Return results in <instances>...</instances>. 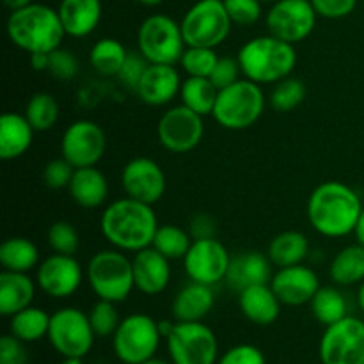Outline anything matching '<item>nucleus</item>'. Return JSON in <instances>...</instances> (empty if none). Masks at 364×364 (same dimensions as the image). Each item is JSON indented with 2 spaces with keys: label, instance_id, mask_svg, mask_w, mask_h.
<instances>
[{
  "label": "nucleus",
  "instance_id": "6",
  "mask_svg": "<svg viewBox=\"0 0 364 364\" xmlns=\"http://www.w3.org/2000/svg\"><path fill=\"white\" fill-rule=\"evenodd\" d=\"M265 110L262 85L249 78H240L230 87L220 89L213 107V119L226 130H245L256 124Z\"/></svg>",
  "mask_w": 364,
  "mask_h": 364
},
{
  "label": "nucleus",
  "instance_id": "24",
  "mask_svg": "<svg viewBox=\"0 0 364 364\" xmlns=\"http://www.w3.org/2000/svg\"><path fill=\"white\" fill-rule=\"evenodd\" d=\"M57 13L66 36L85 38L100 25L102 0H60Z\"/></svg>",
  "mask_w": 364,
  "mask_h": 364
},
{
  "label": "nucleus",
  "instance_id": "12",
  "mask_svg": "<svg viewBox=\"0 0 364 364\" xmlns=\"http://www.w3.org/2000/svg\"><path fill=\"white\" fill-rule=\"evenodd\" d=\"M322 364H364V322L345 316L327 326L318 347Z\"/></svg>",
  "mask_w": 364,
  "mask_h": 364
},
{
  "label": "nucleus",
  "instance_id": "2",
  "mask_svg": "<svg viewBox=\"0 0 364 364\" xmlns=\"http://www.w3.org/2000/svg\"><path fill=\"white\" fill-rule=\"evenodd\" d=\"M100 228L105 240L123 252H139L153 244L159 220L151 205L132 198L110 203L102 213Z\"/></svg>",
  "mask_w": 364,
  "mask_h": 364
},
{
  "label": "nucleus",
  "instance_id": "40",
  "mask_svg": "<svg viewBox=\"0 0 364 364\" xmlns=\"http://www.w3.org/2000/svg\"><path fill=\"white\" fill-rule=\"evenodd\" d=\"M89 320H91V326L96 338L114 336V333H116L121 323L116 304L109 301H102V299H98V302L91 308Z\"/></svg>",
  "mask_w": 364,
  "mask_h": 364
},
{
  "label": "nucleus",
  "instance_id": "11",
  "mask_svg": "<svg viewBox=\"0 0 364 364\" xmlns=\"http://www.w3.org/2000/svg\"><path fill=\"white\" fill-rule=\"evenodd\" d=\"M166 341L173 364H217L219 361L215 333L203 322H176Z\"/></svg>",
  "mask_w": 364,
  "mask_h": 364
},
{
  "label": "nucleus",
  "instance_id": "51",
  "mask_svg": "<svg viewBox=\"0 0 364 364\" xmlns=\"http://www.w3.org/2000/svg\"><path fill=\"white\" fill-rule=\"evenodd\" d=\"M28 60H31V66L34 68L36 71H48L50 53H31V55H28Z\"/></svg>",
  "mask_w": 364,
  "mask_h": 364
},
{
  "label": "nucleus",
  "instance_id": "19",
  "mask_svg": "<svg viewBox=\"0 0 364 364\" xmlns=\"http://www.w3.org/2000/svg\"><path fill=\"white\" fill-rule=\"evenodd\" d=\"M270 287L284 306L309 304L320 288V279L313 269L306 265H294L277 269Z\"/></svg>",
  "mask_w": 364,
  "mask_h": 364
},
{
  "label": "nucleus",
  "instance_id": "58",
  "mask_svg": "<svg viewBox=\"0 0 364 364\" xmlns=\"http://www.w3.org/2000/svg\"><path fill=\"white\" fill-rule=\"evenodd\" d=\"M60 364H84L82 363V359H75V358H68V359H64L63 363Z\"/></svg>",
  "mask_w": 364,
  "mask_h": 364
},
{
  "label": "nucleus",
  "instance_id": "57",
  "mask_svg": "<svg viewBox=\"0 0 364 364\" xmlns=\"http://www.w3.org/2000/svg\"><path fill=\"white\" fill-rule=\"evenodd\" d=\"M141 364H169L167 361H164V359H156V358H151V359H148V361H144V363H141Z\"/></svg>",
  "mask_w": 364,
  "mask_h": 364
},
{
  "label": "nucleus",
  "instance_id": "27",
  "mask_svg": "<svg viewBox=\"0 0 364 364\" xmlns=\"http://www.w3.org/2000/svg\"><path fill=\"white\" fill-rule=\"evenodd\" d=\"M68 191L78 206L85 210H95L107 201L109 181L102 171L96 169V166L80 167V169H75Z\"/></svg>",
  "mask_w": 364,
  "mask_h": 364
},
{
  "label": "nucleus",
  "instance_id": "10",
  "mask_svg": "<svg viewBox=\"0 0 364 364\" xmlns=\"http://www.w3.org/2000/svg\"><path fill=\"white\" fill-rule=\"evenodd\" d=\"M50 345L57 354L64 359H84L95 345V331H92L89 315L78 308L57 309L50 316L48 327Z\"/></svg>",
  "mask_w": 364,
  "mask_h": 364
},
{
  "label": "nucleus",
  "instance_id": "5",
  "mask_svg": "<svg viewBox=\"0 0 364 364\" xmlns=\"http://www.w3.org/2000/svg\"><path fill=\"white\" fill-rule=\"evenodd\" d=\"M85 274L96 297L114 304L127 301L135 288L132 259L119 249L96 252L89 259Z\"/></svg>",
  "mask_w": 364,
  "mask_h": 364
},
{
  "label": "nucleus",
  "instance_id": "45",
  "mask_svg": "<svg viewBox=\"0 0 364 364\" xmlns=\"http://www.w3.org/2000/svg\"><path fill=\"white\" fill-rule=\"evenodd\" d=\"M240 75L242 68L237 57H219V60H217L215 68H213L212 75L208 78L220 91V89L230 87L231 84L240 80Z\"/></svg>",
  "mask_w": 364,
  "mask_h": 364
},
{
  "label": "nucleus",
  "instance_id": "32",
  "mask_svg": "<svg viewBox=\"0 0 364 364\" xmlns=\"http://www.w3.org/2000/svg\"><path fill=\"white\" fill-rule=\"evenodd\" d=\"M50 316L52 315L43 311L41 308L28 306V308L21 309L16 315L11 316L9 333L23 343H34V341H39L48 334Z\"/></svg>",
  "mask_w": 364,
  "mask_h": 364
},
{
  "label": "nucleus",
  "instance_id": "29",
  "mask_svg": "<svg viewBox=\"0 0 364 364\" xmlns=\"http://www.w3.org/2000/svg\"><path fill=\"white\" fill-rule=\"evenodd\" d=\"M309 252V242L301 231H283L270 240L267 256L274 267L301 265Z\"/></svg>",
  "mask_w": 364,
  "mask_h": 364
},
{
  "label": "nucleus",
  "instance_id": "7",
  "mask_svg": "<svg viewBox=\"0 0 364 364\" xmlns=\"http://www.w3.org/2000/svg\"><path fill=\"white\" fill-rule=\"evenodd\" d=\"M137 48L149 64H176L185 48L181 25L167 14H151L137 31Z\"/></svg>",
  "mask_w": 364,
  "mask_h": 364
},
{
  "label": "nucleus",
  "instance_id": "15",
  "mask_svg": "<svg viewBox=\"0 0 364 364\" xmlns=\"http://www.w3.org/2000/svg\"><path fill=\"white\" fill-rule=\"evenodd\" d=\"M230 263V252L217 238L194 240L183 258L185 274L188 279L206 287H215L220 281H226Z\"/></svg>",
  "mask_w": 364,
  "mask_h": 364
},
{
  "label": "nucleus",
  "instance_id": "39",
  "mask_svg": "<svg viewBox=\"0 0 364 364\" xmlns=\"http://www.w3.org/2000/svg\"><path fill=\"white\" fill-rule=\"evenodd\" d=\"M219 55L215 48H203V46H187L181 55V68L188 77H206L212 75Z\"/></svg>",
  "mask_w": 364,
  "mask_h": 364
},
{
  "label": "nucleus",
  "instance_id": "46",
  "mask_svg": "<svg viewBox=\"0 0 364 364\" xmlns=\"http://www.w3.org/2000/svg\"><path fill=\"white\" fill-rule=\"evenodd\" d=\"M148 60L142 57L141 52H128L127 60H124L123 68L117 73V78L121 80V84L127 85L130 89H137L139 82H141L142 75H144L146 68H148Z\"/></svg>",
  "mask_w": 364,
  "mask_h": 364
},
{
  "label": "nucleus",
  "instance_id": "13",
  "mask_svg": "<svg viewBox=\"0 0 364 364\" xmlns=\"http://www.w3.org/2000/svg\"><path fill=\"white\" fill-rule=\"evenodd\" d=\"M316 16L311 0H277L267 14V28L269 34L297 45L315 31Z\"/></svg>",
  "mask_w": 364,
  "mask_h": 364
},
{
  "label": "nucleus",
  "instance_id": "26",
  "mask_svg": "<svg viewBox=\"0 0 364 364\" xmlns=\"http://www.w3.org/2000/svg\"><path fill=\"white\" fill-rule=\"evenodd\" d=\"M34 132L25 114H2L0 117V159L14 160L25 155L34 141Z\"/></svg>",
  "mask_w": 364,
  "mask_h": 364
},
{
  "label": "nucleus",
  "instance_id": "16",
  "mask_svg": "<svg viewBox=\"0 0 364 364\" xmlns=\"http://www.w3.org/2000/svg\"><path fill=\"white\" fill-rule=\"evenodd\" d=\"M107 137L100 124L89 119H78L64 130L60 153L75 167H95L105 155Z\"/></svg>",
  "mask_w": 364,
  "mask_h": 364
},
{
  "label": "nucleus",
  "instance_id": "20",
  "mask_svg": "<svg viewBox=\"0 0 364 364\" xmlns=\"http://www.w3.org/2000/svg\"><path fill=\"white\" fill-rule=\"evenodd\" d=\"M169 262L171 259H167L153 245L135 252L132 258L135 290L149 297L162 294L171 281Z\"/></svg>",
  "mask_w": 364,
  "mask_h": 364
},
{
  "label": "nucleus",
  "instance_id": "14",
  "mask_svg": "<svg viewBox=\"0 0 364 364\" xmlns=\"http://www.w3.org/2000/svg\"><path fill=\"white\" fill-rule=\"evenodd\" d=\"M205 134L203 116L196 114L183 103L166 110L156 124L159 141L167 151L188 153L196 149Z\"/></svg>",
  "mask_w": 364,
  "mask_h": 364
},
{
  "label": "nucleus",
  "instance_id": "36",
  "mask_svg": "<svg viewBox=\"0 0 364 364\" xmlns=\"http://www.w3.org/2000/svg\"><path fill=\"white\" fill-rule=\"evenodd\" d=\"M59 103L50 92H36L25 105V117L36 132H48L59 121Z\"/></svg>",
  "mask_w": 364,
  "mask_h": 364
},
{
  "label": "nucleus",
  "instance_id": "33",
  "mask_svg": "<svg viewBox=\"0 0 364 364\" xmlns=\"http://www.w3.org/2000/svg\"><path fill=\"white\" fill-rule=\"evenodd\" d=\"M217 96L219 89L206 77H188L180 89L181 103L203 117L213 112Z\"/></svg>",
  "mask_w": 364,
  "mask_h": 364
},
{
  "label": "nucleus",
  "instance_id": "9",
  "mask_svg": "<svg viewBox=\"0 0 364 364\" xmlns=\"http://www.w3.org/2000/svg\"><path fill=\"white\" fill-rule=\"evenodd\" d=\"M160 341L159 322L144 313H134L121 320L112 336V347L123 364H141L155 358Z\"/></svg>",
  "mask_w": 364,
  "mask_h": 364
},
{
  "label": "nucleus",
  "instance_id": "49",
  "mask_svg": "<svg viewBox=\"0 0 364 364\" xmlns=\"http://www.w3.org/2000/svg\"><path fill=\"white\" fill-rule=\"evenodd\" d=\"M21 340L14 338L13 334H6L0 340V364H27L28 354Z\"/></svg>",
  "mask_w": 364,
  "mask_h": 364
},
{
  "label": "nucleus",
  "instance_id": "56",
  "mask_svg": "<svg viewBox=\"0 0 364 364\" xmlns=\"http://www.w3.org/2000/svg\"><path fill=\"white\" fill-rule=\"evenodd\" d=\"M137 2L142 4V6L153 7V6H159V4H162L164 0H137Z\"/></svg>",
  "mask_w": 364,
  "mask_h": 364
},
{
  "label": "nucleus",
  "instance_id": "59",
  "mask_svg": "<svg viewBox=\"0 0 364 364\" xmlns=\"http://www.w3.org/2000/svg\"><path fill=\"white\" fill-rule=\"evenodd\" d=\"M262 2H272L274 4V2H277V0H262Z\"/></svg>",
  "mask_w": 364,
  "mask_h": 364
},
{
  "label": "nucleus",
  "instance_id": "55",
  "mask_svg": "<svg viewBox=\"0 0 364 364\" xmlns=\"http://www.w3.org/2000/svg\"><path fill=\"white\" fill-rule=\"evenodd\" d=\"M358 304H359V309L364 313V281L361 284H359V290H358Z\"/></svg>",
  "mask_w": 364,
  "mask_h": 364
},
{
  "label": "nucleus",
  "instance_id": "23",
  "mask_svg": "<svg viewBox=\"0 0 364 364\" xmlns=\"http://www.w3.org/2000/svg\"><path fill=\"white\" fill-rule=\"evenodd\" d=\"M283 302L269 284H256L249 287L238 294V308L244 313L249 322L256 326H272L279 318Z\"/></svg>",
  "mask_w": 364,
  "mask_h": 364
},
{
  "label": "nucleus",
  "instance_id": "47",
  "mask_svg": "<svg viewBox=\"0 0 364 364\" xmlns=\"http://www.w3.org/2000/svg\"><path fill=\"white\" fill-rule=\"evenodd\" d=\"M217 364H267L265 355L258 347L249 343L235 345L230 350L224 352Z\"/></svg>",
  "mask_w": 364,
  "mask_h": 364
},
{
  "label": "nucleus",
  "instance_id": "22",
  "mask_svg": "<svg viewBox=\"0 0 364 364\" xmlns=\"http://www.w3.org/2000/svg\"><path fill=\"white\" fill-rule=\"evenodd\" d=\"M272 262L262 252H242L231 258L226 283L240 294L242 290L256 284H269L272 281Z\"/></svg>",
  "mask_w": 364,
  "mask_h": 364
},
{
  "label": "nucleus",
  "instance_id": "37",
  "mask_svg": "<svg viewBox=\"0 0 364 364\" xmlns=\"http://www.w3.org/2000/svg\"><path fill=\"white\" fill-rule=\"evenodd\" d=\"M192 237L188 231L176 224H162L153 238V247L162 252L167 259H183L192 245Z\"/></svg>",
  "mask_w": 364,
  "mask_h": 364
},
{
  "label": "nucleus",
  "instance_id": "3",
  "mask_svg": "<svg viewBox=\"0 0 364 364\" xmlns=\"http://www.w3.org/2000/svg\"><path fill=\"white\" fill-rule=\"evenodd\" d=\"M7 36L20 50L31 53H52L60 48L66 36L59 13L45 4H28L11 11L7 18Z\"/></svg>",
  "mask_w": 364,
  "mask_h": 364
},
{
  "label": "nucleus",
  "instance_id": "30",
  "mask_svg": "<svg viewBox=\"0 0 364 364\" xmlns=\"http://www.w3.org/2000/svg\"><path fill=\"white\" fill-rule=\"evenodd\" d=\"M331 279L338 287H354L364 281V245L354 244L341 249L329 267Z\"/></svg>",
  "mask_w": 364,
  "mask_h": 364
},
{
  "label": "nucleus",
  "instance_id": "4",
  "mask_svg": "<svg viewBox=\"0 0 364 364\" xmlns=\"http://www.w3.org/2000/svg\"><path fill=\"white\" fill-rule=\"evenodd\" d=\"M237 59L245 78L265 85L290 77L297 64V53L294 45L269 34L245 43L238 50Z\"/></svg>",
  "mask_w": 364,
  "mask_h": 364
},
{
  "label": "nucleus",
  "instance_id": "31",
  "mask_svg": "<svg viewBox=\"0 0 364 364\" xmlns=\"http://www.w3.org/2000/svg\"><path fill=\"white\" fill-rule=\"evenodd\" d=\"M39 251L34 242L23 237L7 238L0 245V265L9 272L28 274L39 267Z\"/></svg>",
  "mask_w": 364,
  "mask_h": 364
},
{
  "label": "nucleus",
  "instance_id": "41",
  "mask_svg": "<svg viewBox=\"0 0 364 364\" xmlns=\"http://www.w3.org/2000/svg\"><path fill=\"white\" fill-rule=\"evenodd\" d=\"M48 245L57 255L73 256L80 245V237L73 224L68 220H57L48 230Z\"/></svg>",
  "mask_w": 364,
  "mask_h": 364
},
{
  "label": "nucleus",
  "instance_id": "8",
  "mask_svg": "<svg viewBox=\"0 0 364 364\" xmlns=\"http://www.w3.org/2000/svg\"><path fill=\"white\" fill-rule=\"evenodd\" d=\"M180 25L187 46L217 48L228 39L233 21L223 0H198Z\"/></svg>",
  "mask_w": 364,
  "mask_h": 364
},
{
  "label": "nucleus",
  "instance_id": "43",
  "mask_svg": "<svg viewBox=\"0 0 364 364\" xmlns=\"http://www.w3.org/2000/svg\"><path fill=\"white\" fill-rule=\"evenodd\" d=\"M78 68H80L78 59L75 57L73 52H70V50L60 46V48L53 50V52L50 53L48 73L52 75L53 78H57V80H71V78L77 77Z\"/></svg>",
  "mask_w": 364,
  "mask_h": 364
},
{
  "label": "nucleus",
  "instance_id": "54",
  "mask_svg": "<svg viewBox=\"0 0 364 364\" xmlns=\"http://www.w3.org/2000/svg\"><path fill=\"white\" fill-rule=\"evenodd\" d=\"M174 326H176V323H173L171 320H162V322H159V329H160V334H162V338L169 336L171 331L174 329Z\"/></svg>",
  "mask_w": 364,
  "mask_h": 364
},
{
  "label": "nucleus",
  "instance_id": "17",
  "mask_svg": "<svg viewBox=\"0 0 364 364\" xmlns=\"http://www.w3.org/2000/svg\"><path fill=\"white\" fill-rule=\"evenodd\" d=\"M84 270L70 255H57L43 259L36 272L39 290L52 299H68L80 288Z\"/></svg>",
  "mask_w": 364,
  "mask_h": 364
},
{
  "label": "nucleus",
  "instance_id": "28",
  "mask_svg": "<svg viewBox=\"0 0 364 364\" xmlns=\"http://www.w3.org/2000/svg\"><path fill=\"white\" fill-rule=\"evenodd\" d=\"M36 284L28 274L9 272L0 274V315L13 316L21 309L32 306L36 297Z\"/></svg>",
  "mask_w": 364,
  "mask_h": 364
},
{
  "label": "nucleus",
  "instance_id": "48",
  "mask_svg": "<svg viewBox=\"0 0 364 364\" xmlns=\"http://www.w3.org/2000/svg\"><path fill=\"white\" fill-rule=\"evenodd\" d=\"M316 14L329 20H340L354 13L358 0H311Z\"/></svg>",
  "mask_w": 364,
  "mask_h": 364
},
{
  "label": "nucleus",
  "instance_id": "35",
  "mask_svg": "<svg viewBox=\"0 0 364 364\" xmlns=\"http://www.w3.org/2000/svg\"><path fill=\"white\" fill-rule=\"evenodd\" d=\"M309 308L313 316L326 327L345 318L348 309L345 295L334 287H320L309 302Z\"/></svg>",
  "mask_w": 364,
  "mask_h": 364
},
{
  "label": "nucleus",
  "instance_id": "25",
  "mask_svg": "<svg viewBox=\"0 0 364 364\" xmlns=\"http://www.w3.org/2000/svg\"><path fill=\"white\" fill-rule=\"evenodd\" d=\"M215 306L212 287L191 283L181 288L173 301V316L176 322H203Z\"/></svg>",
  "mask_w": 364,
  "mask_h": 364
},
{
  "label": "nucleus",
  "instance_id": "18",
  "mask_svg": "<svg viewBox=\"0 0 364 364\" xmlns=\"http://www.w3.org/2000/svg\"><path fill=\"white\" fill-rule=\"evenodd\" d=\"M121 185L128 198L153 206L166 192V174L155 160L137 156L121 171Z\"/></svg>",
  "mask_w": 364,
  "mask_h": 364
},
{
  "label": "nucleus",
  "instance_id": "1",
  "mask_svg": "<svg viewBox=\"0 0 364 364\" xmlns=\"http://www.w3.org/2000/svg\"><path fill=\"white\" fill-rule=\"evenodd\" d=\"M358 192L341 181H323L308 199V219L316 233L341 238L354 233L363 212Z\"/></svg>",
  "mask_w": 364,
  "mask_h": 364
},
{
  "label": "nucleus",
  "instance_id": "38",
  "mask_svg": "<svg viewBox=\"0 0 364 364\" xmlns=\"http://www.w3.org/2000/svg\"><path fill=\"white\" fill-rule=\"evenodd\" d=\"M306 84L299 78L287 77L274 84L270 92V105L276 112H291L306 100Z\"/></svg>",
  "mask_w": 364,
  "mask_h": 364
},
{
  "label": "nucleus",
  "instance_id": "34",
  "mask_svg": "<svg viewBox=\"0 0 364 364\" xmlns=\"http://www.w3.org/2000/svg\"><path fill=\"white\" fill-rule=\"evenodd\" d=\"M128 52L121 41L114 38H103L95 43L89 53V63L96 73L103 77H114L121 71L124 60H127Z\"/></svg>",
  "mask_w": 364,
  "mask_h": 364
},
{
  "label": "nucleus",
  "instance_id": "53",
  "mask_svg": "<svg viewBox=\"0 0 364 364\" xmlns=\"http://www.w3.org/2000/svg\"><path fill=\"white\" fill-rule=\"evenodd\" d=\"M4 6L9 7L11 11H16V9H21V7L28 6V4H32V0H2Z\"/></svg>",
  "mask_w": 364,
  "mask_h": 364
},
{
  "label": "nucleus",
  "instance_id": "21",
  "mask_svg": "<svg viewBox=\"0 0 364 364\" xmlns=\"http://www.w3.org/2000/svg\"><path fill=\"white\" fill-rule=\"evenodd\" d=\"M181 84L180 73L173 64H148L135 92L148 105L160 107L180 95Z\"/></svg>",
  "mask_w": 364,
  "mask_h": 364
},
{
  "label": "nucleus",
  "instance_id": "44",
  "mask_svg": "<svg viewBox=\"0 0 364 364\" xmlns=\"http://www.w3.org/2000/svg\"><path fill=\"white\" fill-rule=\"evenodd\" d=\"M75 167L68 162L64 156L60 159L50 160L43 169V180H45L46 187L50 188H68L70 181L73 178Z\"/></svg>",
  "mask_w": 364,
  "mask_h": 364
},
{
  "label": "nucleus",
  "instance_id": "50",
  "mask_svg": "<svg viewBox=\"0 0 364 364\" xmlns=\"http://www.w3.org/2000/svg\"><path fill=\"white\" fill-rule=\"evenodd\" d=\"M188 233H191V237L194 240H199V238H215V220L210 215H206V213H198V215L192 217Z\"/></svg>",
  "mask_w": 364,
  "mask_h": 364
},
{
  "label": "nucleus",
  "instance_id": "52",
  "mask_svg": "<svg viewBox=\"0 0 364 364\" xmlns=\"http://www.w3.org/2000/svg\"><path fill=\"white\" fill-rule=\"evenodd\" d=\"M355 238H358V244L364 245V208L361 212V217H359L358 220V226H355Z\"/></svg>",
  "mask_w": 364,
  "mask_h": 364
},
{
  "label": "nucleus",
  "instance_id": "42",
  "mask_svg": "<svg viewBox=\"0 0 364 364\" xmlns=\"http://www.w3.org/2000/svg\"><path fill=\"white\" fill-rule=\"evenodd\" d=\"M235 25L251 27L262 18V0H223Z\"/></svg>",
  "mask_w": 364,
  "mask_h": 364
}]
</instances>
